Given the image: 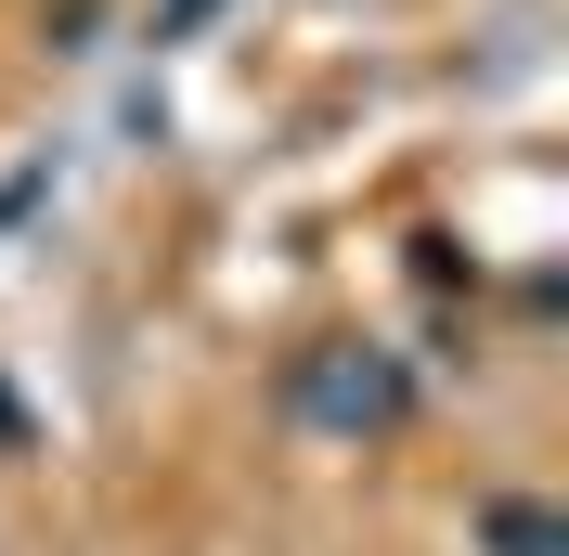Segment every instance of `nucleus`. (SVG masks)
Here are the masks:
<instances>
[{"label": "nucleus", "mask_w": 569, "mask_h": 556, "mask_svg": "<svg viewBox=\"0 0 569 556\" xmlns=\"http://www.w3.org/2000/svg\"><path fill=\"white\" fill-rule=\"evenodd\" d=\"M284 401H298L311 427H337V440H362V427H401V401H415V388H401L389 349H323V363H298V376H284Z\"/></svg>", "instance_id": "obj_1"}, {"label": "nucleus", "mask_w": 569, "mask_h": 556, "mask_svg": "<svg viewBox=\"0 0 569 556\" xmlns=\"http://www.w3.org/2000/svg\"><path fill=\"white\" fill-rule=\"evenodd\" d=\"M479 544L492 556H569V530H557V505H531V492H492V505H479Z\"/></svg>", "instance_id": "obj_2"}]
</instances>
